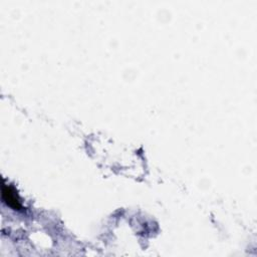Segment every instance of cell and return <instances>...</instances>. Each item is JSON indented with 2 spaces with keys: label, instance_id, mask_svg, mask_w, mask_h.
I'll return each instance as SVG.
<instances>
[{
  "label": "cell",
  "instance_id": "cell-1",
  "mask_svg": "<svg viewBox=\"0 0 257 257\" xmlns=\"http://www.w3.org/2000/svg\"><path fill=\"white\" fill-rule=\"evenodd\" d=\"M1 197H2V201L13 210H17V211L23 210V205L21 203V200L16 190L12 186L6 184L4 180L1 186Z\"/></svg>",
  "mask_w": 257,
  "mask_h": 257
}]
</instances>
